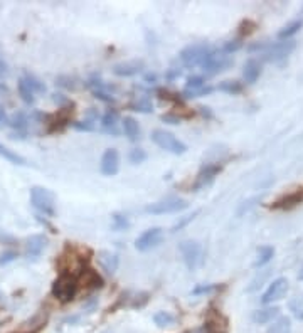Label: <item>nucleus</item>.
<instances>
[{
	"instance_id": "17",
	"label": "nucleus",
	"mask_w": 303,
	"mask_h": 333,
	"mask_svg": "<svg viewBox=\"0 0 303 333\" xmlns=\"http://www.w3.org/2000/svg\"><path fill=\"white\" fill-rule=\"evenodd\" d=\"M280 317V308L278 306H266L261 308V310H256L253 311V322L258 323V325H268L273 323L275 320Z\"/></svg>"
},
{
	"instance_id": "20",
	"label": "nucleus",
	"mask_w": 303,
	"mask_h": 333,
	"mask_svg": "<svg viewBox=\"0 0 303 333\" xmlns=\"http://www.w3.org/2000/svg\"><path fill=\"white\" fill-rule=\"evenodd\" d=\"M301 202H303V190H295L292 193H288V195L281 197L280 201H276L271 207L273 209H292Z\"/></svg>"
},
{
	"instance_id": "4",
	"label": "nucleus",
	"mask_w": 303,
	"mask_h": 333,
	"mask_svg": "<svg viewBox=\"0 0 303 333\" xmlns=\"http://www.w3.org/2000/svg\"><path fill=\"white\" fill-rule=\"evenodd\" d=\"M30 204L37 209L41 214L47 217H54L56 214V197L54 193L42 187H32L30 189Z\"/></svg>"
},
{
	"instance_id": "16",
	"label": "nucleus",
	"mask_w": 303,
	"mask_h": 333,
	"mask_svg": "<svg viewBox=\"0 0 303 333\" xmlns=\"http://www.w3.org/2000/svg\"><path fill=\"white\" fill-rule=\"evenodd\" d=\"M98 264L101 266V269L108 272V275H115L118 269L120 259L118 254H115L111 251H100L98 252Z\"/></svg>"
},
{
	"instance_id": "9",
	"label": "nucleus",
	"mask_w": 303,
	"mask_h": 333,
	"mask_svg": "<svg viewBox=\"0 0 303 333\" xmlns=\"http://www.w3.org/2000/svg\"><path fill=\"white\" fill-rule=\"evenodd\" d=\"M162 241H163V229L152 227L138 236L135 241V247L138 251L145 252V251H150V249H154V247H157Z\"/></svg>"
},
{
	"instance_id": "41",
	"label": "nucleus",
	"mask_w": 303,
	"mask_h": 333,
	"mask_svg": "<svg viewBox=\"0 0 303 333\" xmlns=\"http://www.w3.org/2000/svg\"><path fill=\"white\" fill-rule=\"evenodd\" d=\"M239 34H241V37H244V35H250L251 32H254V29H256V24H254L253 21H244L241 24V27H239Z\"/></svg>"
},
{
	"instance_id": "12",
	"label": "nucleus",
	"mask_w": 303,
	"mask_h": 333,
	"mask_svg": "<svg viewBox=\"0 0 303 333\" xmlns=\"http://www.w3.org/2000/svg\"><path fill=\"white\" fill-rule=\"evenodd\" d=\"M100 170L105 177H115L120 170V153L115 148H108L101 156Z\"/></svg>"
},
{
	"instance_id": "26",
	"label": "nucleus",
	"mask_w": 303,
	"mask_h": 333,
	"mask_svg": "<svg viewBox=\"0 0 303 333\" xmlns=\"http://www.w3.org/2000/svg\"><path fill=\"white\" fill-rule=\"evenodd\" d=\"M81 275L84 278V284H86V286H89V288H101L103 286V278L96 271L84 269Z\"/></svg>"
},
{
	"instance_id": "36",
	"label": "nucleus",
	"mask_w": 303,
	"mask_h": 333,
	"mask_svg": "<svg viewBox=\"0 0 303 333\" xmlns=\"http://www.w3.org/2000/svg\"><path fill=\"white\" fill-rule=\"evenodd\" d=\"M128 160L133 163V165H140L145 160H147V151L142 148H133L128 155Z\"/></svg>"
},
{
	"instance_id": "45",
	"label": "nucleus",
	"mask_w": 303,
	"mask_h": 333,
	"mask_svg": "<svg viewBox=\"0 0 303 333\" xmlns=\"http://www.w3.org/2000/svg\"><path fill=\"white\" fill-rule=\"evenodd\" d=\"M9 116H7V113H5L4 110V106H0V128H4V126H7L9 125Z\"/></svg>"
},
{
	"instance_id": "38",
	"label": "nucleus",
	"mask_w": 303,
	"mask_h": 333,
	"mask_svg": "<svg viewBox=\"0 0 303 333\" xmlns=\"http://www.w3.org/2000/svg\"><path fill=\"white\" fill-rule=\"evenodd\" d=\"M212 91H214V88H212V86H204V88L197 89V91H185L184 89V96H185V98H201V96L211 94Z\"/></svg>"
},
{
	"instance_id": "14",
	"label": "nucleus",
	"mask_w": 303,
	"mask_h": 333,
	"mask_svg": "<svg viewBox=\"0 0 303 333\" xmlns=\"http://www.w3.org/2000/svg\"><path fill=\"white\" fill-rule=\"evenodd\" d=\"M145 68V63L142 59H133V61H125V63H120L113 68V74H117L120 77H130L135 76L138 72H142Z\"/></svg>"
},
{
	"instance_id": "32",
	"label": "nucleus",
	"mask_w": 303,
	"mask_h": 333,
	"mask_svg": "<svg viewBox=\"0 0 303 333\" xmlns=\"http://www.w3.org/2000/svg\"><path fill=\"white\" fill-rule=\"evenodd\" d=\"M9 125H10L14 130H17V131H24V130L27 128L29 120H27V116H26L24 113H15L14 116L9 120Z\"/></svg>"
},
{
	"instance_id": "34",
	"label": "nucleus",
	"mask_w": 303,
	"mask_h": 333,
	"mask_svg": "<svg viewBox=\"0 0 303 333\" xmlns=\"http://www.w3.org/2000/svg\"><path fill=\"white\" fill-rule=\"evenodd\" d=\"M24 80L27 81V84L30 86V89L34 91V93H46V84L42 83L39 77H35L34 74H29V72H27V74L24 76Z\"/></svg>"
},
{
	"instance_id": "22",
	"label": "nucleus",
	"mask_w": 303,
	"mask_h": 333,
	"mask_svg": "<svg viewBox=\"0 0 303 333\" xmlns=\"http://www.w3.org/2000/svg\"><path fill=\"white\" fill-rule=\"evenodd\" d=\"M123 131H125V135L128 136L130 142H137L138 138H140V126H138V121L131 116L123 118Z\"/></svg>"
},
{
	"instance_id": "48",
	"label": "nucleus",
	"mask_w": 303,
	"mask_h": 333,
	"mask_svg": "<svg viewBox=\"0 0 303 333\" xmlns=\"http://www.w3.org/2000/svg\"><path fill=\"white\" fill-rule=\"evenodd\" d=\"M7 93H9V88L4 83H0V94H7Z\"/></svg>"
},
{
	"instance_id": "42",
	"label": "nucleus",
	"mask_w": 303,
	"mask_h": 333,
	"mask_svg": "<svg viewBox=\"0 0 303 333\" xmlns=\"http://www.w3.org/2000/svg\"><path fill=\"white\" fill-rule=\"evenodd\" d=\"M15 258H17V252H14V251H5V252H2V254H0V266H5V264L12 263Z\"/></svg>"
},
{
	"instance_id": "43",
	"label": "nucleus",
	"mask_w": 303,
	"mask_h": 333,
	"mask_svg": "<svg viewBox=\"0 0 303 333\" xmlns=\"http://www.w3.org/2000/svg\"><path fill=\"white\" fill-rule=\"evenodd\" d=\"M56 84H59V86H63V88H68V89H74L76 88L74 80H71V77H64V76L58 77Z\"/></svg>"
},
{
	"instance_id": "27",
	"label": "nucleus",
	"mask_w": 303,
	"mask_h": 333,
	"mask_svg": "<svg viewBox=\"0 0 303 333\" xmlns=\"http://www.w3.org/2000/svg\"><path fill=\"white\" fill-rule=\"evenodd\" d=\"M130 108L133 111H138V113H152L154 111V105H152V101L147 98V96H142V98L131 101Z\"/></svg>"
},
{
	"instance_id": "30",
	"label": "nucleus",
	"mask_w": 303,
	"mask_h": 333,
	"mask_svg": "<svg viewBox=\"0 0 303 333\" xmlns=\"http://www.w3.org/2000/svg\"><path fill=\"white\" fill-rule=\"evenodd\" d=\"M0 155H2L5 160H9L10 163H15V165H26V159H24V156L17 155L15 151L9 150V148L5 147V145H2V143H0Z\"/></svg>"
},
{
	"instance_id": "10",
	"label": "nucleus",
	"mask_w": 303,
	"mask_h": 333,
	"mask_svg": "<svg viewBox=\"0 0 303 333\" xmlns=\"http://www.w3.org/2000/svg\"><path fill=\"white\" fill-rule=\"evenodd\" d=\"M221 170H222V167L219 165V163H205L197 173L196 182H194V185H192V190L197 192V190L204 189V187H209L212 182H214L216 175Z\"/></svg>"
},
{
	"instance_id": "6",
	"label": "nucleus",
	"mask_w": 303,
	"mask_h": 333,
	"mask_svg": "<svg viewBox=\"0 0 303 333\" xmlns=\"http://www.w3.org/2000/svg\"><path fill=\"white\" fill-rule=\"evenodd\" d=\"M179 251L182 254V259H184V263L187 266V269L191 271H196L197 268H201L202 264V246L201 242L197 241H182L179 244Z\"/></svg>"
},
{
	"instance_id": "7",
	"label": "nucleus",
	"mask_w": 303,
	"mask_h": 333,
	"mask_svg": "<svg viewBox=\"0 0 303 333\" xmlns=\"http://www.w3.org/2000/svg\"><path fill=\"white\" fill-rule=\"evenodd\" d=\"M233 64H234V61H233L231 56H229V54L222 52V51H219V52L212 51L209 54V57L205 59V63L201 66V68L204 71V74L216 76V74H219V72L229 69Z\"/></svg>"
},
{
	"instance_id": "2",
	"label": "nucleus",
	"mask_w": 303,
	"mask_h": 333,
	"mask_svg": "<svg viewBox=\"0 0 303 333\" xmlns=\"http://www.w3.org/2000/svg\"><path fill=\"white\" fill-rule=\"evenodd\" d=\"M212 51H214V47L207 42H197V44H191L185 49H182L179 59L187 68H196V66H202L205 63V59L209 57Z\"/></svg>"
},
{
	"instance_id": "1",
	"label": "nucleus",
	"mask_w": 303,
	"mask_h": 333,
	"mask_svg": "<svg viewBox=\"0 0 303 333\" xmlns=\"http://www.w3.org/2000/svg\"><path fill=\"white\" fill-rule=\"evenodd\" d=\"M295 41H281V42H258L248 47L250 52H261V57L266 63H281L295 51Z\"/></svg>"
},
{
	"instance_id": "44",
	"label": "nucleus",
	"mask_w": 303,
	"mask_h": 333,
	"mask_svg": "<svg viewBox=\"0 0 303 333\" xmlns=\"http://www.w3.org/2000/svg\"><path fill=\"white\" fill-rule=\"evenodd\" d=\"M197 214H199V212H194L192 216H187V217H184V219H182L180 222H177V224H175L172 231H174V232H177L179 229H182V227H184V226H187V224H189V222H192V221H194V217H196Z\"/></svg>"
},
{
	"instance_id": "33",
	"label": "nucleus",
	"mask_w": 303,
	"mask_h": 333,
	"mask_svg": "<svg viewBox=\"0 0 303 333\" xmlns=\"http://www.w3.org/2000/svg\"><path fill=\"white\" fill-rule=\"evenodd\" d=\"M154 322H155L157 326H160V328H163V326L174 325L175 317H174V315L168 313V311H159V313H155V315H154Z\"/></svg>"
},
{
	"instance_id": "39",
	"label": "nucleus",
	"mask_w": 303,
	"mask_h": 333,
	"mask_svg": "<svg viewBox=\"0 0 303 333\" xmlns=\"http://www.w3.org/2000/svg\"><path fill=\"white\" fill-rule=\"evenodd\" d=\"M242 47V42H241V39H233V41H228L226 44L222 46V52H226V54H229L231 56L233 52H236V51H239Z\"/></svg>"
},
{
	"instance_id": "31",
	"label": "nucleus",
	"mask_w": 303,
	"mask_h": 333,
	"mask_svg": "<svg viewBox=\"0 0 303 333\" xmlns=\"http://www.w3.org/2000/svg\"><path fill=\"white\" fill-rule=\"evenodd\" d=\"M217 89L228 94H239L242 91V84L239 81H222L217 84Z\"/></svg>"
},
{
	"instance_id": "11",
	"label": "nucleus",
	"mask_w": 303,
	"mask_h": 333,
	"mask_svg": "<svg viewBox=\"0 0 303 333\" xmlns=\"http://www.w3.org/2000/svg\"><path fill=\"white\" fill-rule=\"evenodd\" d=\"M287 291H288V280L287 278H276L268 286V289L263 293L261 303L263 305H273L275 301H280L287 295Z\"/></svg>"
},
{
	"instance_id": "21",
	"label": "nucleus",
	"mask_w": 303,
	"mask_h": 333,
	"mask_svg": "<svg viewBox=\"0 0 303 333\" xmlns=\"http://www.w3.org/2000/svg\"><path fill=\"white\" fill-rule=\"evenodd\" d=\"M96 121H98V113H96L94 108H91L88 111V116L83 121H74V123H72V128L78 131H93L96 128Z\"/></svg>"
},
{
	"instance_id": "40",
	"label": "nucleus",
	"mask_w": 303,
	"mask_h": 333,
	"mask_svg": "<svg viewBox=\"0 0 303 333\" xmlns=\"http://www.w3.org/2000/svg\"><path fill=\"white\" fill-rule=\"evenodd\" d=\"M219 288L217 284H199V286H196L192 289V295H207V293H212V291H216V289Z\"/></svg>"
},
{
	"instance_id": "50",
	"label": "nucleus",
	"mask_w": 303,
	"mask_h": 333,
	"mask_svg": "<svg viewBox=\"0 0 303 333\" xmlns=\"http://www.w3.org/2000/svg\"><path fill=\"white\" fill-rule=\"evenodd\" d=\"M298 278L303 281V268H301V271H300V276H298Z\"/></svg>"
},
{
	"instance_id": "35",
	"label": "nucleus",
	"mask_w": 303,
	"mask_h": 333,
	"mask_svg": "<svg viewBox=\"0 0 303 333\" xmlns=\"http://www.w3.org/2000/svg\"><path fill=\"white\" fill-rule=\"evenodd\" d=\"M290 311L293 313L295 318L303 320V295L296 296L292 301H290Z\"/></svg>"
},
{
	"instance_id": "49",
	"label": "nucleus",
	"mask_w": 303,
	"mask_h": 333,
	"mask_svg": "<svg viewBox=\"0 0 303 333\" xmlns=\"http://www.w3.org/2000/svg\"><path fill=\"white\" fill-rule=\"evenodd\" d=\"M155 80H157L155 74H147V76H145V81H155Z\"/></svg>"
},
{
	"instance_id": "3",
	"label": "nucleus",
	"mask_w": 303,
	"mask_h": 333,
	"mask_svg": "<svg viewBox=\"0 0 303 333\" xmlns=\"http://www.w3.org/2000/svg\"><path fill=\"white\" fill-rule=\"evenodd\" d=\"M78 288H80L78 276L61 272L59 278L52 284V295H54V298H58L61 303H68L76 296Z\"/></svg>"
},
{
	"instance_id": "23",
	"label": "nucleus",
	"mask_w": 303,
	"mask_h": 333,
	"mask_svg": "<svg viewBox=\"0 0 303 333\" xmlns=\"http://www.w3.org/2000/svg\"><path fill=\"white\" fill-rule=\"evenodd\" d=\"M273 256H275V247L273 246H261L258 249V256H256V261H254V268H263L264 264H268Z\"/></svg>"
},
{
	"instance_id": "13",
	"label": "nucleus",
	"mask_w": 303,
	"mask_h": 333,
	"mask_svg": "<svg viewBox=\"0 0 303 333\" xmlns=\"http://www.w3.org/2000/svg\"><path fill=\"white\" fill-rule=\"evenodd\" d=\"M199 333H228V320L221 313H209Z\"/></svg>"
},
{
	"instance_id": "8",
	"label": "nucleus",
	"mask_w": 303,
	"mask_h": 333,
	"mask_svg": "<svg viewBox=\"0 0 303 333\" xmlns=\"http://www.w3.org/2000/svg\"><path fill=\"white\" fill-rule=\"evenodd\" d=\"M185 201L182 199H167V201H160V202H154L148 204L145 207V212L147 214H154V216H162V214H174V212H180L187 209Z\"/></svg>"
},
{
	"instance_id": "15",
	"label": "nucleus",
	"mask_w": 303,
	"mask_h": 333,
	"mask_svg": "<svg viewBox=\"0 0 303 333\" xmlns=\"http://www.w3.org/2000/svg\"><path fill=\"white\" fill-rule=\"evenodd\" d=\"M46 242H47V239L44 238V236H41V234L30 236V238L26 241V256L29 259L39 258L42 254V251H44Z\"/></svg>"
},
{
	"instance_id": "29",
	"label": "nucleus",
	"mask_w": 303,
	"mask_h": 333,
	"mask_svg": "<svg viewBox=\"0 0 303 333\" xmlns=\"http://www.w3.org/2000/svg\"><path fill=\"white\" fill-rule=\"evenodd\" d=\"M19 94H21V98L24 103H27V105H34V101H35V93L32 89H30V86L27 84V81L24 80H19Z\"/></svg>"
},
{
	"instance_id": "18",
	"label": "nucleus",
	"mask_w": 303,
	"mask_h": 333,
	"mask_svg": "<svg viewBox=\"0 0 303 333\" xmlns=\"http://www.w3.org/2000/svg\"><path fill=\"white\" fill-rule=\"evenodd\" d=\"M118 113L117 110H108L101 118V130L103 133L117 136L118 135Z\"/></svg>"
},
{
	"instance_id": "37",
	"label": "nucleus",
	"mask_w": 303,
	"mask_h": 333,
	"mask_svg": "<svg viewBox=\"0 0 303 333\" xmlns=\"http://www.w3.org/2000/svg\"><path fill=\"white\" fill-rule=\"evenodd\" d=\"M205 86V80L202 76H191L189 80H187V84H185V91H197Z\"/></svg>"
},
{
	"instance_id": "25",
	"label": "nucleus",
	"mask_w": 303,
	"mask_h": 333,
	"mask_svg": "<svg viewBox=\"0 0 303 333\" xmlns=\"http://www.w3.org/2000/svg\"><path fill=\"white\" fill-rule=\"evenodd\" d=\"M292 331V322L287 317H278L276 322H273V325L268 328V333H290Z\"/></svg>"
},
{
	"instance_id": "51",
	"label": "nucleus",
	"mask_w": 303,
	"mask_h": 333,
	"mask_svg": "<svg viewBox=\"0 0 303 333\" xmlns=\"http://www.w3.org/2000/svg\"><path fill=\"white\" fill-rule=\"evenodd\" d=\"M0 301H2V293H0Z\"/></svg>"
},
{
	"instance_id": "47",
	"label": "nucleus",
	"mask_w": 303,
	"mask_h": 333,
	"mask_svg": "<svg viewBox=\"0 0 303 333\" xmlns=\"http://www.w3.org/2000/svg\"><path fill=\"white\" fill-rule=\"evenodd\" d=\"M180 74H182L180 69H171L167 72V77H168V80H175V77H179Z\"/></svg>"
},
{
	"instance_id": "19",
	"label": "nucleus",
	"mask_w": 303,
	"mask_h": 333,
	"mask_svg": "<svg viewBox=\"0 0 303 333\" xmlns=\"http://www.w3.org/2000/svg\"><path fill=\"white\" fill-rule=\"evenodd\" d=\"M261 64H259V61L256 59H250L248 63L244 64V71H242V77H244V83L246 84H253L259 80V76H261Z\"/></svg>"
},
{
	"instance_id": "46",
	"label": "nucleus",
	"mask_w": 303,
	"mask_h": 333,
	"mask_svg": "<svg viewBox=\"0 0 303 333\" xmlns=\"http://www.w3.org/2000/svg\"><path fill=\"white\" fill-rule=\"evenodd\" d=\"M162 120L167 121V123H171V125H179L180 123V118L179 116H174V114H163Z\"/></svg>"
},
{
	"instance_id": "28",
	"label": "nucleus",
	"mask_w": 303,
	"mask_h": 333,
	"mask_svg": "<svg viewBox=\"0 0 303 333\" xmlns=\"http://www.w3.org/2000/svg\"><path fill=\"white\" fill-rule=\"evenodd\" d=\"M111 227H113V231H117V232L126 231V229L130 227L128 217L120 214V212H115V214L111 216Z\"/></svg>"
},
{
	"instance_id": "5",
	"label": "nucleus",
	"mask_w": 303,
	"mask_h": 333,
	"mask_svg": "<svg viewBox=\"0 0 303 333\" xmlns=\"http://www.w3.org/2000/svg\"><path fill=\"white\" fill-rule=\"evenodd\" d=\"M152 142H154L157 147H160L165 151H171L174 155H184L187 151V145L184 142H180L174 133L165 131V130H155L152 133Z\"/></svg>"
},
{
	"instance_id": "24",
	"label": "nucleus",
	"mask_w": 303,
	"mask_h": 333,
	"mask_svg": "<svg viewBox=\"0 0 303 333\" xmlns=\"http://www.w3.org/2000/svg\"><path fill=\"white\" fill-rule=\"evenodd\" d=\"M303 27V19H296L293 22H290L288 26H285L280 32H278V39L281 41H288L290 37H293V35L298 32V30Z\"/></svg>"
}]
</instances>
